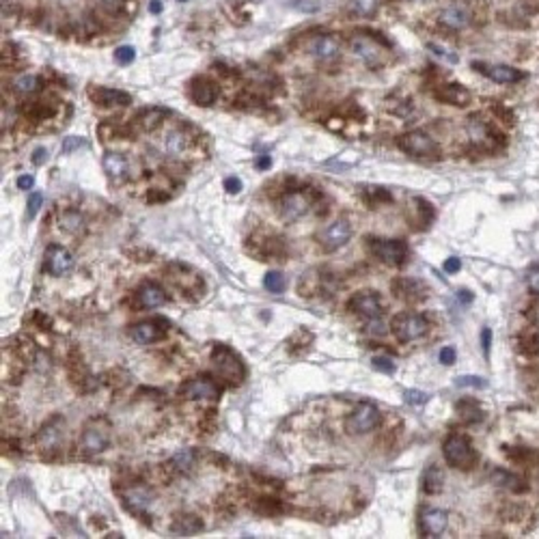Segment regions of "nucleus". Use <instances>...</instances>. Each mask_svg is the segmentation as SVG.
Returning <instances> with one entry per match:
<instances>
[{"label": "nucleus", "mask_w": 539, "mask_h": 539, "mask_svg": "<svg viewBox=\"0 0 539 539\" xmlns=\"http://www.w3.org/2000/svg\"><path fill=\"white\" fill-rule=\"evenodd\" d=\"M212 362H214L216 374H218L227 384L238 386V384L244 382L246 369H244L240 356L235 354V352H231L229 348H224V345H214V350H212Z\"/></svg>", "instance_id": "obj_1"}, {"label": "nucleus", "mask_w": 539, "mask_h": 539, "mask_svg": "<svg viewBox=\"0 0 539 539\" xmlns=\"http://www.w3.org/2000/svg\"><path fill=\"white\" fill-rule=\"evenodd\" d=\"M443 455H445L447 464L457 468V470H468L470 466L475 464V459H477L473 443H470L468 438L462 436V433L447 436V440L443 445Z\"/></svg>", "instance_id": "obj_2"}, {"label": "nucleus", "mask_w": 539, "mask_h": 539, "mask_svg": "<svg viewBox=\"0 0 539 539\" xmlns=\"http://www.w3.org/2000/svg\"><path fill=\"white\" fill-rule=\"evenodd\" d=\"M427 328H429L427 319L417 313H399L391 322V330L397 336V341H401V343H410V341L419 339V336H423L427 332Z\"/></svg>", "instance_id": "obj_3"}, {"label": "nucleus", "mask_w": 539, "mask_h": 539, "mask_svg": "<svg viewBox=\"0 0 539 539\" xmlns=\"http://www.w3.org/2000/svg\"><path fill=\"white\" fill-rule=\"evenodd\" d=\"M397 145L401 151H406L412 158H433L438 153V145L436 141L429 137V134L421 132V129H412L401 134L397 139Z\"/></svg>", "instance_id": "obj_4"}, {"label": "nucleus", "mask_w": 539, "mask_h": 539, "mask_svg": "<svg viewBox=\"0 0 539 539\" xmlns=\"http://www.w3.org/2000/svg\"><path fill=\"white\" fill-rule=\"evenodd\" d=\"M350 238H352V224H350V220H345V218L332 220V222L326 224V227L319 231V235H317L319 246H322L326 253H334V251L343 248V246L350 242Z\"/></svg>", "instance_id": "obj_5"}, {"label": "nucleus", "mask_w": 539, "mask_h": 539, "mask_svg": "<svg viewBox=\"0 0 539 539\" xmlns=\"http://www.w3.org/2000/svg\"><path fill=\"white\" fill-rule=\"evenodd\" d=\"M369 253L388 265H401L408 257V244L403 240H369Z\"/></svg>", "instance_id": "obj_6"}, {"label": "nucleus", "mask_w": 539, "mask_h": 539, "mask_svg": "<svg viewBox=\"0 0 539 539\" xmlns=\"http://www.w3.org/2000/svg\"><path fill=\"white\" fill-rule=\"evenodd\" d=\"M382 421L380 410L369 401H360L358 406L352 410L350 419H348V429L352 433H367V431H374Z\"/></svg>", "instance_id": "obj_7"}, {"label": "nucleus", "mask_w": 539, "mask_h": 539, "mask_svg": "<svg viewBox=\"0 0 539 539\" xmlns=\"http://www.w3.org/2000/svg\"><path fill=\"white\" fill-rule=\"evenodd\" d=\"M348 309L352 313L360 315V317H364L367 322L369 319H380V315L384 311L380 296L374 293V291H360V293L352 296L350 302H348Z\"/></svg>", "instance_id": "obj_8"}, {"label": "nucleus", "mask_w": 539, "mask_h": 539, "mask_svg": "<svg viewBox=\"0 0 539 539\" xmlns=\"http://www.w3.org/2000/svg\"><path fill=\"white\" fill-rule=\"evenodd\" d=\"M473 67L479 74L488 76L490 80H494L498 84H516V82H520L524 78V74L520 70H516V67H509V65H488V63H479L477 61V63H473Z\"/></svg>", "instance_id": "obj_9"}, {"label": "nucleus", "mask_w": 539, "mask_h": 539, "mask_svg": "<svg viewBox=\"0 0 539 539\" xmlns=\"http://www.w3.org/2000/svg\"><path fill=\"white\" fill-rule=\"evenodd\" d=\"M44 267H46V272L52 274V277H63V274H67L74 267V257H72V253L67 251V248L52 244L46 251Z\"/></svg>", "instance_id": "obj_10"}, {"label": "nucleus", "mask_w": 539, "mask_h": 539, "mask_svg": "<svg viewBox=\"0 0 539 539\" xmlns=\"http://www.w3.org/2000/svg\"><path fill=\"white\" fill-rule=\"evenodd\" d=\"M449 526V514L443 509H425L419 520L421 537H440Z\"/></svg>", "instance_id": "obj_11"}, {"label": "nucleus", "mask_w": 539, "mask_h": 539, "mask_svg": "<svg viewBox=\"0 0 539 539\" xmlns=\"http://www.w3.org/2000/svg\"><path fill=\"white\" fill-rule=\"evenodd\" d=\"M307 212H309V198L302 192H287L279 203V214L283 220H298Z\"/></svg>", "instance_id": "obj_12"}, {"label": "nucleus", "mask_w": 539, "mask_h": 539, "mask_svg": "<svg viewBox=\"0 0 539 539\" xmlns=\"http://www.w3.org/2000/svg\"><path fill=\"white\" fill-rule=\"evenodd\" d=\"M352 52L369 67H378L382 63V46L374 42L372 37H354L352 39Z\"/></svg>", "instance_id": "obj_13"}, {"label": "nucleus", "mask_w": 539, "mask_h": 539, "mask_svg": "<svg viewBox=\"0 0 539 539\" xmlns=\"http://www.w3.org/2000/svg\"><path fill=\"white\" fill-rule=\"evenodd\" d=\"M106 447H108V433H106V429L104 427H97L95 423L87 425L84 431H82V438H80V449L87 455H97V453H102Z\"/></svg>", "instance_id": "obj_14"}, {"label": "nucleus", "mask_w": 539, "mask_h": 539, "mask_svg": "<svg viewBox=\"0 0 539 539\" xmlns=\"http://www.w3.org/2000/svg\"><path fill=\"white\" fill-rule=\"evenodd\" d=\"M190 95H192V99H194V104H198V106H212L216 99H218V95H220V89H218V84L214 82V80H210V78H205V76H201V78H196L194 82H192V89H190Z\"/></svg>", "instance_id": "obj_15"}, {"label": "nucleus", "mask_w": 539, "mask_h": 539, "mask_svg": "<svg viewBox=\"0 0 539 539\" xmlns=\"http://www.w3.org/2000/svg\"><path fill=\"white\" fill-rule=\"evenodd\" d=\"M151 502H153V494L145 486H129L123 492V505L129 512L143 514V512H147L151 507Z\"/></svg>", "instance_id": "obj_16"}, {"label": "nucleus", "mask_w": 539, "mask_h": 539, "mask_svg": "<svg viewBox=\"0 0 539 539\" xmlns=\"http://www.w3.org/2000/svg\"><path fill=\"white\" fill-rule=\"evenodd\" d=\"M433 97L440 99L443 104H451V106H468L470 104V91L457 82L440 84L433 91Z\"/></svg>", "instance_id": "obj_17"}, {"label": "nucleus", "mask_w": 539, "mask_h": 539, "mask_svg": "<svg viewBox=\"0 0 539 539\" xmlns=\"http://www.w3.org/2000/svg\"><path fill=\"white\" fill-rule=\"evenodd\" d=\"M179 393L186 399H216L220 395V388L208 378H194V380H188Z\"/></svg>", "instance_id": "obj_18"}, {"label": "nucleus", "mask_w": 539, "mask_h": 539, "mask_svg": "<svg viewBox=\"0 0 539 539\" xmlns=\"http://www.w3.org/2000/svg\"><path fill=\"white\" fill-rule=\"evenodd\" d=\"M443 26L451 28V30H462L470 24V9L464 3H453L447 9L440 11V18H438Z\"/></svg>", "instance_id": "obj_19"}, {"label": "nucleus", "mask_w": 539, "mask_h": 539, "mask_svg": "<svg viewBox=\"0 0 539 539\" xmlns=\"http://www.w3.org/2000/svg\"><path fill=\"white\" fill-rule=\"evenodd\" d=\"M91 99L99 106H127L132 102V97L125 91L119 89H106V87H97L93 91H89Z\"/></svg>", "instance_id": "obj_20"}, {"label": "nucleus", "mask_w": 539, "mask_h": 539, "mask_svg": "<svg viewBox=\"0 0 539 539\" xmlns=\"http://www.w3.org/2000/svg\"><path fill=\"white\" fill-rule=\"evenodd\" d=\"M37 443L44 451H56L63 443V421L61 419L48 421L37 436Z\"/></svg>", "instance_id": "obj_21"}, {"label": "nucleus", "mask_w": 539, "mask_h": 539, "mask_svg": "<svg viewBox=\"0 0 539 539\" xmlns=\"http://www.w3.org/2000/svg\"><path fill=\"white\" fill-rule=\"evenodd\" d=\"M393 291H395L397 298L406 300V302H419V300H423L425 293H427V289H425L423 283H419V281H414V279H403V277L397 279V281H393Z\"/></svg>", "instance_id": "obj_22"}, {"label": "nucleus", "mask_w": 539, "mask_h": 539, "mask_svg": "<svg viewBox=\"0 0 539 539\" xmlns=\"http://www.w3.org/2000/svg\"><path fill=\"white\" fill-rule=\"evenodd\" d=\"M309 50H311V54L317 58V61H334L336 56H339V52H341V46H339V42H336L334 37H330V35H319V37H315L313 42H311V46H309Z\"/></svg>", "instance_id": "obj_23"}, {"label": "nucleus", "mask_w": 539, "mask_h": 539, "mask_svg": "<svg viewBox=\"0 0 539 539\" xmlns=\"http://www.w3.org/2000/svg\"><path fill=\"white\" fill-rule=\"evenodd\" d=\"M129 336L134 343L139 345H149L153 341H158L162 336V328L158 322H141V324H134L129 328Z\"/></svg>", "instance_id": "obj_24"}, {"label": "nucleus", "mask_w": 539, "mask_h": 539, "mask_svg": "<svg viewBox=\"0 0 539 539\" xmlns=\"http://www.w3.org/2000/svg\"><path fill=\"white\" fill-rule=\"evenodd\" d=\"M137 296H139V305L145 307V309H158V307H162L164 302H166L164 289L160 285H156V283H145L139 289Z\"/></svg>", "instance_id": "obj_25"}, {"label": "nucleus", "mask_w": 539, "mask_h": 539, "mask_svg": "<svg viewBox=\"0 0 539 539\" xmlns=\"http://www.w3.org/2000/svg\"><path fill=\"white\" fill-rule=\"evenodd\" d=\"M104 171L110 179H125L129 173V162L121 153H106L104 156Z\"/></svg>", "instance_id": "obj_26"}, {"label": "nucleus", "mask_w": 539, "mask_h": 539, "mask_svg": "<svg viewBox=\"0 0 539 539\" xmlns=\"http://www.w3.org/2000/svg\"><path fill=\"white\" fill-rule=\"evenodd\" d=\"M164 151L171 156V158H177V156H182L184 151H186V147H188V139H186V134L184 132H179V129H171L164 137Z\"/></svg>", "instance_id": "obj_27"}, {"label": "nucleus", "mask_w": 539, "mask_h": 539, "mask_svg": "<svg viewBox=\"0 0 539 539\" xmlns=\"http://www.w3.org/2000/svg\"><path fill=\"white\" fill-rule=\"evenodd\" d=\"M421 488H423V492L425 494H436V492H440L443 490V483H445V475H443V470L438 468V466H429L425 473H423V479H421Z\"/></svg>", "instance_id": "obj_28"}, {"label": "nucleus", "mask_w": 539, "mask_h": 539, "mask_svg": "<svg viewBox=\"0 0 539 539\" xmlns=\"http://www.w3.org/2000/svg\"><path fill=\"white\" fill-rule=\"evenodd\" d=\"M492 481L505 490H512V492H522L524 490V479H520L518 475L509 473V470H500L496 468L492 473Z\"/></svg>", "instance_id": "obj_29"}, {"label": "nucleus", "mask_w": 539, "mask_h": 539, "mask_svg": "<svg viewBox=\"0 0 539 539\" xmlns=\"http://www.w3.org/2000/svg\"><path fill=\"white\" fill-rule=\"evenodd\" d=\"M171 531H173L175 535L190 537V535H194V533H198V531H203V522H201L196 516H179V518L173 522Z\"/></svg>", "instance_id": "obj_30"}, {"label": "nucleus", "mask_w": 539, "mask_h": 539, "mask_svg": "<svg viewBox=\"0 0 539 539\" xmlns=\"http://www.w3.org/2000/svg\"><path fill=\"white\" fill-rule=\"evenodd\" d=\"M457 414L466 423H477L483 419V410L475 399H462L457 401Z\"/></svg>", "instance_id": "obj_31"}, {"label": "nucleus", "mask_w": 539, "mask_h": 539, "mask_svg": "<svg viewBox=\"0 0 539 539\" xmlns=\"http://www.w3.org/2000/svg\"><path fill=\"white\" fill-rule=\"evenodd\" d=\"M414 212H417V218H414V227L419 229H425V227H429V222L433 220V208L427 203L425 198H414Z\"/></svg>", "instance_id": "obj_32"}, {"label": "nucleus", "mask_w": 539, "mask_h": 539, "mask_svg": "<svg viewBox=\"0 0 539 539\" xmlns=\"http://www.w3.org/2000/svg\"><path fill=\"white\" fill-rule=\"evenodd\" d=\"M350 9L360 18H372L378 11V0H350Z\"/></svg>", "instance_id": "obj_33"}, {"label": "nucleus", "mask_w": 539, "mask_h": 539, "mask_svg": "<svg viewBox=\"0 0 539 539\" xmlns=\"http://www.w3.org/2000/svg\"><path fill=\"white\" fill-rule=\"evenodd\" d=\"M364 201H367V203L372 205V208H378V205H382V203H391L393 196H391L388 190H384V188H367Z\"/></svg>", "instance_id": "obj_34"}, {"label": "nucleus", "mask_w": 539, "mask_h": 539, "mask_svg": "<svg viewBox=\"0 0 539 539\" xmlns=\"http://www.w3.org/2000/svg\"><path fill=\"white\" fill-rule=\"evenodd\" d=\"M13 91L18 93V95H28V93H32V91H37V87H39V80L35 78V76H20V78H15L13 80Z\"/></svg>", "instance_id": "obj_35"}, {"label": "nucleus", "mask_w": 539, "mask_h": 539, "mask_svg": "<svg viewBox=\"0 0 539 539\" xmlns=\"http://www.w3.org/2000/svg\"><path fill=\"white\" fill-rule=\"evenodd\" d=\"M520 350L528 356H539V332H528L520 339Z\"/></svg>", "instance_id": "obj_36"}, {"label": "nucleus", "mask_w": 539, "mask_h": 539, "mask_svg": "<svg viewBox=\"0 0 539 539\" xmlns=\"http://www.w3.org/2000/svg\"><path fill=\"white\" fill-rule=\"evenodd\" d=\"M263 287L270 293H281L285 289V277L281 272H267L263 279Z\"/></svg>", "instance_id": "obj_37"}, {"label": "nucleus", "mask_w": 539, "mask_h": 539, "mask_svg": "<svg viewBox=\"0 0 539 539\" xmlns=\"http://www.w3.org/2000/svg\"><path fill=\"white\" fill-rule=\"evenodd\" d=\"M173 464H175V468L179 470V473H186V470H190L194 466V453L190 449H184L173 457Z\"/></svg>", "instance_id": "obj_38"}, {"label": "nucleus", "mask_w": 539, "mask_h": 539, "mask_svg": "<svg viewBox=\"0 0 539 539\" xmlns=\"http://www.w3.org/2000/svg\"><path fill=\"white\" fill-rule=\"evenodd\" d=\"M42 203H44V194H42V192H32V194L28 196V203H26V218H28V220H32V218L37 216Z\"/></svg>", "instance_id": "obj_39"}, {"label": "nucleus", "mask_w": 539, "mask_h": 539, "mask_svg": "<svg viewBox=\"0 0 539 539\" xmlns=\"http://www.w3.org/2000/svg\"><path fill=\"white\" fill-rule=\"evenodd\" d=\"M507 455H509L514 462H522V464H531V462H535V459H537V455H535L531 449H526V447L509 449V451H507Z\"/></svg>", "instance_id": "obj_40"}, {"label": "nucleus", "mask_w": 539, "mask_h": 539, "mask_svg": "<svg viewBox=\"0 0 539 539\" xmlns=\"http://www.w3.org/2000/svg\"><path fill=\"white\" fill-rule=\"evenodd\" d=\"M162 115H164V110H160V108H149L141 119V123H143V127L145 129H153L158 123H160V119H162Z\"/></svg>", "instance_id": "obj_41"}, {"label": "nucleus", "mask_w": 539, "mask_h": 539, "mask_svg": "<svg viewBox=\"0 0 539 539\" xmlns=\"http://www.w3.org/2000/svg\"><path fill=\"white\" fill-rule=\"evenodd\" d=\"M134 56H137V50H134L132 46H121V48H117V52H115V61H117L119 65H129V63L134 61Z\"/></svg>", "instance_id": "obj_42"}, {"label": "nucleus", "mask_w": 539, "mask_h": 539, "mask_svg": "<svg viewBox=\"0 0 539 539\" xmlns=\"http://www.w3.org/2000/svg\"><path fill=\"white\" fill-rule=\"evenodd\" d=\"M61 222H63V227H65L67 231H72V233L82 229V218H80L78 214H74V212H67V214L63 216Z\"/></svg>", "instance_id": "obj_43"}, {"label": "nucleus", "mask_w": 539, "mask_h": 539, "mask_svg": "<svg viewBox=\"0 0 539 539\" xmlns=\"http://www.w3.org/2000/svg\"><path fill=\"white\" fill-rule=\"evenodd\" d=\"M403 399H406V403H410V406H423V403L429 399V395L423 391H406Z\"/></svg>", "instance_id": "obj_44"}, {"label": "nucleus", "mask_w": 539, "mask_h": 539, "mask_svg": "<svg viewBox=\"0 0 539 539\" xmlns=\"http://www.w3.org/2000/svg\"><path fill=\"white\" fill-rule=\"evenodd\" d=\"M526 285H528V289H531L533 293H537V296H539V265H535V267H531V270H528V274H526Z\"/></svg>", "instance_id": "obj_45"}, {"label": "nucleus", "mask_w": 539, "mask_h": 539, "mask_svg": "<svg viewBox=\"0 0 539 539\" xmlns=\"http://www.w3.org/2000/svg\"><path fill=\"white\" fill-rule=\"evenodd\" d=\"M455 386H475V388H483L486 382L477 376H464V378H457L455 380Z\"/></svg>", "instance_id": "obj_46"}, {"label": "nucleus", "mask_w": 539, "mask_h": 539, "mask_svg": "<svg viewBox=\"0 0 539 539\" xmlns=\"http://www.w3.org/2000/svg\"><path fill=\"white\" fill-rule=\"evenodd\" d=\"M372 362H374V369H378V372H384V374H393V372H395V364H393L388 358L376 356Z\"/></svg>", "instance_id": "obj_47"}, {"label": "nucleus", "mask_w": 539, "mask_h": 539, "mask_svg": "<svg viewBox=\"0 0 539 539\" xmlns=\"http://www.w3.org/2000/svg\"><path fill=\"white\" fill-rule=\"evenodd\" d=\"M224 188H227V192H231V194H238V192L242 190V182H240L238 177H229V179L224 182Z\"/></svg>", "instance_id": "obj_48"}, {"label": "nucleus", "mask_w": 539, "mask_h": 539, "mask_svg": "<svg viewBox=\"0 0 539 539\" xmlns=\"http://www.w3.org/2000/svg\"><path fill=\"white\" fill-rule=\"evenodd\" d=\"M481 343H483V352L488 356L490 354V345H492V328H483L481 330Z\"/></svg>", "instance_id": "obj_49"}, {"label": "nucleus", "mask_w": 539, "mask_h": 539, "mask_svg": "<svg viewBox=\"0 0 539 539\" xmlns=\"http://www.w3.org/2000/svg\"><path fill=\"white\" fill-rule=\"evenodd\" d=\"M455 360V350L453 348H443L440 350V362L443 364H453Z\"/></svg>", "instance_id": "obj_50"}, {"label": "nucleus", "mask_w": 539, "mask_h": 539, "mask_svg": "<svg viewBox=\"0 0 539 539\" xmlns=\"http://www.w3.org/2000/svg\"><path fill=\"white\" fill-rule=\"evenodd\" d=\"M429 50H433V54H438V56H445L449 63H457V56H455V54H447V50L438 48V46H433V44H429Z\"/></svg>", "instance_id": "obj_51"}, {"label": "nucleus", "mask_w": 539, "mask_h": 539, "mask_svg": "<svg viewBox=\"0 0 539 539\" xmlns=\"http://www.w3.org/2000/svg\"><path fill=\"white\" fill-rule=\"evenodd\" d=\"M32 186H35V179H32L30 175H22L18 179V188H22V190H30Z\"/></svg>", "instance_id": "obj_52"}, {"label": "nucleus", "mask_w": 539, "mask_h": 539, "mask_svg": "<svg viewBox=\"0 0 539 539\" xmlns=\"http://www.w3.org/2000/svg\"><path fill=\"white\" fill-rule=\"evenodd\" d=\"M462 267V263H459V259L457 257H451L447 263H445V270H447V272L449 274H453V272H457V270Z\"/></svg>", "instance_id": "obj_53"}, {"label": "nucleus", "mask_w": 539, "mask_h": 539, "mask_svg": "<svg viewBox=\"0 0 539 539\" xmlns=\"http://www.w3.org/2000/svg\"><path fill=\"white\" fill-rule=\"evenodd\" d=\"M82 145H84V141H82V139H67V141H65V151L78 149V147H82Z\"/></svg>", "instance_id": "obj_54"}, {"label": "nucleus", "mask_w": 539, "mask_h": 539, "mask_svg": "<svg viewBox=\"0 0 539 539\" xmlns=\"http://www.w3.org/2000/svg\"><path fill=\"white\" fill-rule=\"evenodd\" d=\"M48 160V151L46 149H37L35 153H32V162L35 164H44Z\"/></svg>", "instance_id": "obj_55"}, {"label": "nucleus", "mask_w": 539, "mask_h": 539, "mask_svg": "<svg viewBox=\"0 0 539 539\" xmlns=\"http://www.w3.org/2000/svg\"><path fill=\"white\" fill-rule=\"evenodd\" d=\"M459 300L464 302V305H468V302H473V293L466 291V289H462V291H459Z\"/></svg>", "instance_id": "obj_56"}, {"label": "nucleus", "mask_w": 539, "mask_h": 539, "mask_svg": "<svg viewBox=\"0 0 539 539\" xmlns=\"http://www.w3.org/2000/svg\"><path fill=\"white\" fill-rule=\"evenodd\" d=\"M149 11H151V13H160V11H162V3H160V0H151Z\"/></svg>", "instance_id": "obj_57"}, {"label": "nucleus", "mask_w": 539, "mask_h": 539, "mask_svg": "<svg viewBox=\"0 0 539 539\" xmlns=\"http://www.w3.org/2000/svg\"><path fill=\"white\" fill-rule=\"evenodd\" d=\"M270 166V158H259L257 160V168H267Z\"/></svg>", "instance_id": "obj_58"}, {"label": "nucleus", "mask_w": 539, "mask_h": 539, "mask_svg": "<svg viewBox=\"0 0 539 539\" xmlns=\"http://www.w3.org/2000/svg\"><path fill=\"white\" fill-rule=\"evenodd\" d=\"M182 3H184V0H182Z\"/></svg>", "instance_id": "obj_59"}]
</instances>
